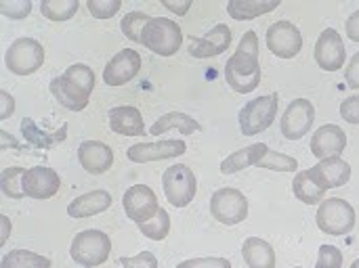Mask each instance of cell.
<instances>
[{"label": "cell", "mask_w": 359, "mask_h": 268, "mask_svg": "<svg viewBox=\"0 0 359 268\" xmlns=\"http://www.w3.org/2000/svg\"><path fill=\"white\" fill-rule=\"evenodd\" d=\"M225 80L238 94H248L261 84L259 36L252 29L242 36L236 55L225 63Z\"/></svg>", "instance_id": "6da1fadb"}, {"label": "cell", "mask_w": 359, "mask_h": 268, "mask_svg": "<svg viewBox=\"0 0 359 268\" xmlns=\"http://www.w3.org/2000/svg\"><path fill=\"white\" fill-rule=\"evenodd\" d=\"M141 44L160 57H172L183 44V31L179 23L168 17H151L143 27Z\"/></svg>", "instance_id": "7a4b0ae2"}, {"label": "cell", "mask_w": 359, "mask_h": 268, "mask_svg": "<svg viewBox=\"0 0 359 268\" xmlns=\"http://www.w3.org/2000/svg\"><path fill=\"white\" fill-rule=\"evenodd\" d=\"M109 252H111L109 237L97 229L78 233L72 241V248H69L72 260L84 268L101 267L109 258Z\"/></svg>", "instance_id": "3957f363"}, {"label": "cell", "mask_w": 359, "mask_h": 268, "mask_svg": "<svg viewBox=\"0 0 359 268\" xmlns=\"http://www.w3.org/2000/svg\"><path fill=\"white\" fill-rule=\"evenodd\" d=\"M316 223L320 227L322 233L332 235V237H341L353 231L355 227V210L349 202L341 199V197H330L324 199L318 208L316 214Z\"/></svg>", "instance_id": "277c9868"}, {"label": "cell", "mask_w": 359, "mask_h": 268, "mask_svg": "<svg viewBox=\"0 0 359 268\" xmlns=\"http://www.w3.org/2000/svg\"><path fill=\"white\" fill-rule=\"evenodd\" d=\"M278 115V94H263L246 103L240 111V130L244 136H255L265 132Z\"/></svg>", "instance_id": "5b68a950"}, {"label": "cell", "mask_w": 359, "mask_h": 268, "mask_svg": "<svg viewBox=\"0 0 359 268\" xmlns=\"http://www.w3.org/2000/svg\"><path fill=\"white\" fill-rule=\"evenodd\" d=\"M162 187L170 206L185 208L196 197L198 181L191 168H187L185 164H175L162 174Z\"/></svg>", "instance_id": "8992f818"}, {"label": "cell", "mask_w": 359, "mask_h": 268, "mask_svg": "<svg viewBox=\"0 0 359 268\" xmlns=\"http://www.w3.org/2000/svg\"><path fill=\"white\" fill-rule=\"evenodd\" d=\"M44 63V48L34 38H17L4 52V65L15 76H29Z\"/></svg>", "instance_id": "52a82bcc"}, {"label": "cell", "mask_w": 359, "mask_h": 268, "mask_svg": "<svg viewBox=\"0 0 359 268\" xmlns=\"http://www.w3.org/2000/svg\"><path fill=\"white\" fill-rule=\"evenodd\" d=\"M210 214L227 227L240 225L248 218V199L242 191L225 187L212 193L210 197Z\"/></svg>", "instance_id": "ba28073f"}, {"label": "cell", "mask_w": 359, "mask_h": 268, "mask_svg": "<svg viewBox=\"0 0 359 268\" xmlns=\"http://www.w3.org/2000/svg\"><path fill=\"white\" fill-rule=\"evenodd\" d=\"M122 206H124L126 216L137 227L149 223L158 214V210H160V204H158L156 193L149 187H145V185H133V187H128L126 193H124V197H122Z\"/></svg>", "instance_id": "9c48e42d"}, {"label": "cell", "mask_w": 359, "mask_h": 268, "mask_svg": "<svg viewBox=\"0 0 359 268\" xmlns=\"http://www.w3.org/2000/svg\"><path fill=\"white\" fill-rule=\"evenodd\" d=\"M267 48L280 59H292L303 48V34L290 21H276L267 29Z\"/></svg>", "instance_id": "30bf717a"}, {"label": "cell", "mask_w": 359, "mask_h": 268, "mask_svg": "<svg viewBox=\"0 0 359 268\" xmlns=\"http://www.w3.org/2000/svg\"><path fill=\"white\" fill-rule=\"evenodd\" d=\"M316 122V107L307 99H294L282 115V134L288 141L303 139Z\"/></svg>", "instance_id": "8fae6325"}, {"label": "cell", "mask_w": 359, "mask_h": 268, "mask_svg": "<svg viewBox=\"0 0 359 268\" xmlns=\"http://www.w3.org/2000/svg\"><path fill=\"white\" fill-rule=\"evenodd\" d=\"M347 50L341 34L334 27H328L320 34L316 42V61L324 71H339L345 65Z\"/></svg>", "instance_id": "7c38bea8"}, {"label": "cell", "mask_w": 359, "mask_h": 268, "mask_svg": "<svg viewBox=\"0 0 359 268\" xmlns=\"http://www.w3.org/2000/svg\"><path fill=\"white\" fill-rule=\"evenodd\" d=\"M187 151L185 141L181 139H168L160 143H139L128 147L126 157L135 164H149V162H160V160H170L179 157Z\"/></svg>", "instance_id": "4fadbf2b"}, {"label": "cell", "mask_w": 359, "mask_h": 268, "mask_svg": "<svg viewBox=\"0 0 359 268\" xmlns=\"http://www.w3.org/2000/svg\"><path fill=\"white\" fill-rule=\"evenodd\" d=\"M141 69V55L135 48H124L109 59L103 69V82L107 86H124Z\"/></svg>", "instance_id": "5bb4252c"}, {"label": "cell", "mask_w": 359, "mask_h": 268, "mask_svg": "<svg viewBox=\"0 0 359 268\" xmlns=\"http://www.w3.org/2000/svg\"><path fill=\"white\" fill-rule=\"evenodd\" d=\"M59 187H61L59 174L46 166L27 168L23 176V191L32 199H50L59 193Z\"/></svg>", "instance_id": "9a60e30c"}, {"label": "cell", "mask_w": 359, "mask_h": 268, "mask_svg": "<svg viewBox=\"0 0 359 268\" xmlns=\"http://www.w3.org/2000/svg\"><path fill=\"white\" fill-rule=\"evenodd\" d=\"M231 46V29L225 23L215 25L202 38H189V55L196 59H208L223 55Z\"/></svg>", "instance_id": "2e32d148"}, {"label": "cell", "mask_w": 359, "mask_h": 268, "mask_svg": "<svg viewBox=\"0 0 359 268\" xmlns=\"http://www.w3.org/2000/svg\"><path fill=\"white\" fill-rule=\"evenodd\" d=\"M347 147V134L337 124H324L311 139V153L322 162L330 157H339Z\"/></svg>", "instance_id": "e0dca14e"}, {"label": "cell", "mask_w": 359, "mask_h": 268, "mask_svg": "<svg viewBox=\"0 0 359 268\" xmlns=\"http://www.w3.org/2000/svg\"><path fill=\"white\" fill-rule=\"evenodd\" d=\"M78 160L88 174H105L114 166V151L101 141H84L78 149Z\"/></svg>", "instance_id": "ac0fdd59"}, {"label": "cell", "mask_w": 359, "mask_h": 268, "mask_svg": "<svg viewBox=\"0 0 359 268\" xmlns=\"http://www.w3.org/2000/svg\"><path fill=\"white\" fill-rule=\"evenodd\" d=\"M109 128L122 136H143L145 134L143 115L133 105H120V107L109 109Z\"/></svg>", "instance_id": "d6986e66"}, {"label": "cell", "mask_w": 359, "mask_h": 268, "mask_svg": "<svg viewBox=\"0 0 359 268\" xmlns=\"http://www.w3.org/2000/svg\"><path fill=\"white\" fill-rule=\"evenodd\" d=\"M311 172L326 191L337 189V187H345L349 183V178H351V166L341 157L322 160L318 166L311 168Z\"/></svg>", "instance_id": "ffe728a7"}, {"label": "cell", "mask_w": 359, "mask_h": 268, "mask_svg": "<svg viewBox=\"0 0 359 268\" xmlns=\"http://www.w3.org/2000/svg\"><path fill=\"white\" fill-rule=\"evenodd\" d=\"M109 206H111V195L105 189H99V191H90V193H84V195L76 197L67 206V216L76 218V220L90 218V216H97V214L105 212Z\"/></svg>", "instance_id": "44dd1931"}, {"label": "cell", "mask_w": 359, "mask_h": 268, "mask_svg": "<svg viewBox=\"0 0 359 268\" xmlns=\"http://www.w3.org/2000/svg\"><path fill=\"white\" fill-rule=\"evenodd\" d=\"M170 130H179L181 134H194V132H200L202 126L198 120H194L191 115L187 113H179V111H170V113H164L162 118H158L151 128H149V134L154 136H160V134H166Z\"/></svg>", "instance_id": "7402d4cb"}, {"label": "cell", "mask_w": 359, "mask_h": 268, "mask_svg": "<svg viewBox=\"0 0 359 268\" xmlns=\"http://www.w3.org/2000/svg\"><path fill=\"white\" fill-rule=\"evenodd\" d=\"M269 151V147L265 143H257V145H250V147H244L231 155H227L223 162H221V172L223 174H236V172H242L246 168H250L252 164L257 166L263 155Z\"/></svg>", "instance_id": "603a6c76"}, {"label": "cell", "mask_w": 359, "mask_h": 268, "mask_svg": "<svg viewBox=\"0 0 359 268\" xmlns=\"http://www.w3.org/2000/svg\"><path fill=\"white\" fill-rule=\"evenodd\" d=\"M50 94L55 97V101L69 109V111H82L88 105V94H84L82 90H78L69 80H65L63 76L55 78L50 82Z\"/></svg>", "instance_id": "cb8c5ba5"}, {"label": "cell", "mask_w": 359, "mask_h": 268, "mask_svg": "<svg viewBox=\"0 0 359 268\" xmlns=\"http://www.w3.org/2000/svg\"><path fill=\"white\" fill-rule=\"evenodd\" d=\"M242 256L250 268H276V252L261 237H248L242 246Z\"/></svg>", "instance_id": "d4e9b609"}, {"label": "cell", "mask_w": 359, "mask_h": 268, "mask_svg": "<svg viewBox=\"0 0 359 268\" xmlns=\"http://www.w3.org/2000/svg\"><path fill=\"white\" fill-rule=\"evenodd\" d=\"M292 191L297 195V199L305 202L307 206H316V204H322L324 199V193L326 189L320 185V181L313 176L311 168L305 170V172H299L292 181Z\"/></svg>", "instance_id": "484cf974"}, {"label": "cell", "mask_w": 359, "mask_h": 268, "mask_svg": "<svg viewBox=\"0 0 359 268\" xmlns=\"http://www.w3.org/2000/svg\"><path fill=\"white\" fill-rule=\"evenodd\" d=\"M280 6L278 0H229L227 2V13L238 19V21H248L257 19L265 13H271Z\"/></svg>", "instance_id": "4316f807"}, {"label": "cell", "mask_w": 359, "mask_h": 268, "mask_svg": "<svg viewBox=\"0 0 359 268\" xmlns=\"http://www.w3.org/2000/svg\"><path fill=\"white\" fill-rule=\"evenodd\" d=\"M0 268H50V258L29 250H13L2 256Z\"/></svg>", "instance_id": "83f0119b"}, {"label": "cell", "mask_w": 359, "mask_h": 268, "mask_svg": "<svg viewBox=\"0 0 359 268\" xmlns=\"http://www.w3.org/2000/svg\"><path fill=\"white\" fill-rule=\"evenodd\" d=\"M21 132H23V136L34 145V147H40V149H48V147H55V145H59L63 139H65V134H67V124H63L61 126V130H59V134L57 136H53V134H46V132H42L29 118H25L23 122H21Z\"/></svg>", "instance_id": "f1b7e54d"}, {"label": "cell", "mask_w": 359, "mask_h": 268, "mask_svg": "<svg viewBox=\"0 0 359 268\" xmlns=\"http://www.w3.org/2000/svg\"><path fill=\"white\" fill-rule=\"evenodd\" d=\"M80 8L78 0H42L40 10L48 21H69Z\"/></svg>", "instance_id": "f546056e"}, {"label": "cell", "mask_w": 359, "mask_h": 268, "mask_svg": "<svg viewBox=\"0 0 359 268\" xmlns=\"http://www.w3.org/2000/svg\"><path fill=\"white\" fill-rule=\"evenodd\" d=\"M27 168H6L0 174V189L6 197L11 199H23L25 191H23V176H25Z\"/></svg>", "instance_id": "4dcf8cb0"}, {"label": "cell", "mask_w": 359, "mask_h": 268, "mask_svg": "<svg viewBox=\"0 0 359 268\" xmlns=\"http://www.w3.org/2000/svg\"><path fill=\"white\" fill-rule=\"evenodd\" d=\"M139 231H141V235H145L151 241H164L168 237V233H170V216H168V212L164 208H160L158 214L149 223L139 225Z\"/></svg>", "instance_id": "1f68e13d"}, {"label": "cell", "mask_w": 359, "mask_h": 268, "mask_svg": "<svg viewBox=\"0 0 359 268\" xmlns=\"http://www.w3.org/2000/svg\"><path fill=\"white\" fill-rule=\"evenodd\" d=\"M63 78H65V80H69L78 90H82L84 94H88V97H90L93 88H95V71H93L88 65H84V63H76V65H72V67H67V69H65Z\"/></svg>", "instance_id": "d6a6232c"}, {"label": "cell", "mask_w": 359, "mask_h": 268, "mask_svg": "<svg viewBox=\"0 0 359 268\" xmlns=\"http://www.w3.org/2000/svg\"><path fill=\"white\" fill-rule=\"evenodd\" d=\"M257 166L265 168V170H273V172H294L299 168V162L290 155H284V153L269 149Z\"/></svg>", "instance_id": "836d02e7"}, {"label": "cell", "mask_w": 359, "mask_h": 268, "mask_svg": "<svg viewBox=\"0 0 359 268\" xmlns=\"http://www.w3.org/2000/svg\"><path fill=\"white\" fill-rule=\"evenodd\" d=\"M149 19H151V17H147L145 13H139V10L128 13V15L122 19V23H120L122 34H124L128 40H133V42L141 44V34H143V27L147 25V21H149Z\"/></svg>", "instance_id": "e575fe53"}, {"label": "cell", "mask_w": 359, "mask_h": 268, "mask_svg": "<svg viewBox=\"0 0 359 268\" xmlns=\"http://www.w3.org/2000/svg\"><path fill=\"white\" fill-rule=\"evenodd\" d=\"M120 0H86V8L95 19H111L120 10Z\"/></svg>", "instance_id": "d590c367"}, {"label": "cell", "mask_w": 359, "mask_h": 268, "mask_svg": "<svg viewBox=\"0 0 359 268\" xmlns=\"http://www.w3.org/2000/svg\"><path fill=\"white\" fill-rule=\"evenodd\" d=\"M343 267V252L334 246H322L318 254L316 268H341Z\"/></svg>", "instance_id": "8d00e7d4"}, {"label": "cell", "mask_w": 359, "mask_h": 268, "mask_svg": "<svg viewBox=\"0 0 359 268\" xmlns=\"http://www.w3.org/2000/svg\"><path fill=\"white\" fill-rule=\"evenodd\" d=\"M32 10L29 0H11V2H0V13L8 19H25Z\"/></svg>", "instance_id": "74e56055"}, {"label": "cell", "mask_w": 359, "mask_h": 268, "mask_svg": "<svg viewBox=\"0 0 359 268\" xmlns=\"http://www.w3.org/2000/svg\"><path fill=\"white\" fill-rule=\"evenodd\" d=\"M120 265L124 268H158V260L151 252H141L137 256H122Z\"/></svg>", "instance_id": "f35d334b"}, {"label": "cell", "mask_w": 359, "mask_h": 268, "mask_svg": "<svg viewBox=\"0 0 359 268\" xmlns=\"http://www.w3.org/2000/svg\"><path fill=\"white\" fill-rule=\"evenodd\" d=\"M177 268H231V262L227 258H191Z\"/></svg>", "instance_id": "ab89813d"}, {"label": "cell", "mask_w": 359, "mask_h": 268, "mask_svg": "<svg viewBox=\"0 0 359 268\" xmlns=\"http://www.w3.org/2000/svg\"><path fill=\"white\" fill-rule=\"evenodd\" d=\"M341 118L349 124H359V94H353L341 103Z\"/></svg>", "instance_id": "60d3db41"}, {"label": "cell", "mask_w": 359, "mask_h": 268, "mask_svg": "<svg viewBox=\"0 0 359 268\" xmlns=\"http://www.w3.org/2000/svg\"><path fill=\"white\" fill-rule=\"evenodd\" d=\"M345 78L351 88H359V52H355L353 59L349 61V65L345 69Z\"/></svg>", "instance_id": "b9f144b4"}, {"label": "cell", "mask_w": 359, "mask_h": 268, "mask_svg": "<svg viewBox=\"0 0 359 268\" xmlns=\"http://www.w3.org/2000/svg\"><path fill=\"white\" fill-rule=\"evenodd\" d=\"M0 103H2V111H0V120H8L13 109H15V101L6 90H0Z\"/></svg>", "instance_id": "7bdbcfd3"}, {"label": "cell", "mask_w": 359, "mask_h": 268, "mask_svg": "<svg viewBox=\"0 0 359 268\" xmlns=\"http://www.w3.org/2000/svg\"><path fill=\"white\" fill-rule=\"evenodd\" d=\"M164 8L172 10L175 15H185L189 8H191V2L189 0H181V2H175V0H162Z\"/></svg>", "instance_id": "ee69618b"}, {"label": "cell", "mask_w": 359, "mask_h": 268, "mask_svg": "<svg viewBox=\"0 0 359 268\" xmlns=\"http://www.w3.org/2000/svg\"><path fill=\"white\" fill-rule=\"evenodd\" d=\"M347 36H349L353 42H359V10H355V13L347 19Z\"/></svg>", "instance_id": "f6af8a7d"}, {"label": "cell", "mask_w": 359, "mask_h": 268, "mask_svg": "<svg viewBox=\"0 0 359 268\" xmlns=\"http://www.w3.org/2000/svg\"><path fill=\"white\" fill-rule=\"evenodd\" d=\"M0 223H2V237H0V246H4V244H6V239H8V235H11V223H8V218H6V216H0Z\"/></svg>", "instance_id": "bcb514c9"}, {"label": "cell", "mask_w": 359, "mask_h": 268, "mask_svg": "<svg viewBox=\"0 0 359 268\" xmlns=\"http://www.w3.org/2000/svg\"><path fill=\"white\" fill-rule=\"evenodd\" d=\"M0 139H2V143H0V149H6L8 145H13V147H17V149H19L17 141H13V139H11V134H8L6 130H0Z\"/></svg>", "instance_id": "7dc6e473"}, {"label": "cell", "mask_w": 359, "mask_h": 268, "mask_svg": "<svg viewBox=\"0 0 359 268\" xmlns=\"http://www.w3.org/2000/svg\"><path fill=\"white\" fill-rule=\"evenodd\" d=\"M351 268H359V258L353 262V265H351Z\"/></svg>", "instance_id": "c3c4849f"}, {"label": "cell", "mask_w": 359, "mask_h": 268, "mask_svg": "<svg viewBox=\"0 0 359 268\" xmlns=\"http://www.w3.org/2000/svg\"><path fill=\"white\" fill-rule=\"evenodd\" d=\"M297 268H299V267H297Z\"/></svg>", "instance_id": "681fc988"}]
</instances>
